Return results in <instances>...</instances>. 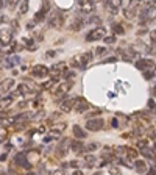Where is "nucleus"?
I'll return each mask as SVG.
<instances>
[{"mask_svg":"<svg viewBox=\"0 0 156 175\" xmlns=\"http://www.w3.org/2000/svg\"><path fill=\"white\" fill-rule=\"evenodd\" d=\"M92 58H94V52H92V50L78 53V55H75V57L70 60V66H72V67H80V69H83V67H86V66L92 61Z\"/></svg>","mask_w":156,"mask_h":175,"instance_id":"f257e3e1","label":"nucleus"},{"mask_svg":"<svg viewBox=\"0 0 156 175\" xmlns=\"http://www.w3.org/2000/svg\"><path fill=\"white\" fill-rule=\"evenodd\" d=\"M106 36V28L105 27H97V28L91 30L89 33L86 34V41L87 42H92V41H98V39H103Z\"/></svg>","mask_w":156,"mask_h":175,"instance_id":"f03ea898","label":"nucleus"},{"mask_svg":"<svg viewBox=\"0 0 156 175\" xmlns=\"http://www.w3.org/2000/svg\"><path fill=\"white\" fill-rule=\"evenodd\" d=\"M70 88H72V81H64V83H61V85L55 86V89H53L52 92H53V95H56L58 99H63V97L70 91Z\"/></svg>","mask_w":156,"mask_h":175,"instance_id":"7ed1b4c3","label":"nucleus"},{"mask_svg":"<svg viewBox=\"0 0 156 175\" xmlns=\"http://www.w3.org/2000/svg\"><path fill=\"white\" fill-rule=\"evenodd\" d=\"M103 125H105V121H103V119H100V117L87 119L86 130H89V131H100L101 128H103Z\"/></svg>","mask_w":156,"mask_h":175,"instance_id":"20e7f679","label":"nucleus"},{"mask_svg":"<svg viewBox=\"0 0 156 175\" xmlns=\"http://www.w3.org/2000/svg\"><path fill=\"white\" fill-rule=\"evenodd\" d=\"M140 13V5H139V2H133V3H130L126 6V10H125V17L126 19H134L138 14Z\"/></svg>","mask_w":156,"mask_h":175,"instance_id":"39448f33","label":"nucleus"},{"mask_svg":"<svg viewBox=\"0 0 156 175\" xmlns=\"http://www.w3.org/2000/svg\"><path fill=\"white\" fill-rule=\"evenodd\" d=\"M58 103H59L61 111L70 113V111L73 109V105H75V99H72V97H63V99L58 100Z\"/></svg>","mask_w":156,"mask_h":175,"instance_id":"423d86ee","label":"nucleus"},{"mask_svg":"<svg viewBox=\"0 0 156 175\" xmlns=\"http://www.w3.org/2000/svg\"><path fill=\"white\" fill-rule=\"evenodd\" d=\"M63 24V13L58 10H53L49 13V25L50 27H58Z\"/></svg>","mask_w":156,"mask_h":175,"instance_id":"0eeeda50","label":"nucleus"},{"mask_svg":"<svg viewBox=\"0 0 156 175\" xmlns=\"http://www.w3.org/2000/svg\"><path fill=\"white\" fill-rule=\"evenodd\" d=\"M89 108H91L89 102L84 100L83 97H78V99H75V105H73V111H75V113H78V114L86 113V111L89 109Z\"/></svg>","mask_w":156,"mask_h":175,"instance_id":"6e6552de","label":"nucleus"},{"mask_svg":"<svg viewBox=\"0 0 156 175\" xmlns=\"http://www.w3.org/2000/svg\"><path fill=\"white\" fill-rule=\"evenodd\" d=\"M31 75L36 77V78H42V77L49 75V67L44 64H36L31 67Z\"/></svg>","mask_w":156,"mask_h":175,"instance_id":"1a4fd4ad","label":"nucleus"},{"mask_svg":"<svg viewBox=\"0 0 156 175\" xmlns=\"http://www.w3.org/2000/svg\"><path fill=\"white\" fill-rule=\"evenodd\" d=\"M13 42V31L11 28H2L0 30V44L2 45H10Z\"/></svg>","mask_w":156,"mask_h":175,"instance_id":"9d476101","label":"nucleus"},{"mask_svg":"<svg viewBox=\"0 0 156 175\" xmlns=\"http://www.w3.org/2000/svg\"><path fill=\"white\" fill-rule=\"evenodd\" d=\"M14 163H16L17 166H20V167H24V169H30V167H31L30 161L27 159V153H25V152L17 153L16 158H14Z\"/></svg>","mask_w":156,"mask_h":175,"instance_id":"9b49d317","label":"nucleus"},{"mask_svg":"<svg viewBox=\"0 0 156 175\" xmlns=\"http://www.w3.org/2000/svg\"><path fill=\"white\" fill-rule=\"evenodd\" d=\"M78 6L83 14H92L94 10H95V3L94 2H87V0H81V2H78Z\"/></svg>","mask_w":156,"mask_h":175,"instance_id":"f8f14e48","label":"nucleus"},{"mask_svg":"<svg viewBox=\"0 0 156 175\" xmlns=\"http://www.w3.org/2000/svg\"><path fill=\"white\" fill-rule=\"evenodd\" d=\"M117 55H120V58L123 60V61H133L134 58L138 57L136 50H123V48H119Z\"/></svg>","mask_w":156,"mask_h":175,"instance_id":"ddd939ff","label":"nucleus"},{"mask_svg":"<svg viewBox=\"0 0 156 175\" xmlns=\"http://www.w3.org/2000/svg\"><path fill=\"white\" fill-rule=\"evenodd\" d=\"M20 63V58L17 57V55H10V57H6V60L3 61V67H6V69H11V67H14V66H17Z\"/></svg>","mask_w":156,"mask_h":175,"instance_id":"4468645a","label":"nucleus"},{"mask_svg":"<svg viewBox=\"0 0 156 175\" xmlns=\"http://www.w3.org/2000/svg\"><path fill=\"white\" fill-rule=\"evenodd\" d=\"M84 27V19H81V17H75V19H72L70 20V24H69V30L72 31H80L81 28Z\"/></svg>","mask_w":156,"mask_h":175,"instance_id":"2eb2a0df","label":"nucleus"},{"mask_svg":"<svg viewBox=\"0 0 156 175\" xmlns=\"http://www.w3.org/2000/svg\"><path fill=\"white\" fill-rule=\"evenodd\" d=\"M66 128H67V124H66V122L55 124V125H53V127L50 128V135H52V136H59L61 133H64Z\"/></svg>","mask_w":156,"mask_h":175,"instance_id":"dca6fc26","label":"nucleus"},{"mask_svg":"<svg viewBox=\"0 0 156 175\" xmlns=\"http://www.w3.org/2000/svg\"><path fill=\"white\" fill-rule=\"evenodd\" d=\"M136 67L139 69V71H148V67H153V61L140 58V60L136 61Z\"/></svg>","mask_w":156,"mask_h":175,"instance_id":"f3484780","label":"nucleus"},{"mask_svg":"<svg viewBox=\"0 0 156 175\" xmlns=\"http://www.w3.org/2000/svg\"><path fill=\"white\" fill-rule=\"evenodd\" d=\"M72 131H73V136H75L78 141H81V139L86 138V130H83L80 125H73V127H72Z\"/></svg>","mask_w":156,"mask_h":175,"instance_id":"a211bd4d","label":"nucleus"},{"mask_svg":"<svg viewBox=\"0 0 156 175\" xmlns=\"http://www.w3.org/2000/svg\"><path fill=\"white\" fill-rule=\"evenodd\" d=\"M14 80L13 78H6V80H3L2 83H0V91H2V92H8V91L14 86Z\"/></svg>","mask_w":156,"mask_h":175,"instance_id":"6ab92c4d","label":"nucleus"},{"mask_svg":"<svg viewBox=\"0 0 156 175\" xmlns=\"http://www.w3.org/2000/svg\"><path fill=\"white\" fill-rule=\"evenodd\" d=\"M70 149L72 152H75V153H81L84 149V145L81 141H78V139H73V141H70Z\"/></svg>","mask_w":156,"mask_h":175,"instance_id":"aec40b11","label":"nucleus"},{"mask_svg":"<svg viewBox=\"0 0 156 175\" xmlns=\"http://www.w3.org/2000/svg\"><path fill=\"white\" fill-rule=\"evenodd\" d=\"M106 6L111 10L112 14H117L119 8L122 6V2H120V0H111V2H108V3H106Z\"/></svg>","mask_w":156,"mask_h":175,"instance_id":"412c9836","label":"nucleus"},{"mask_svg":"<svg viewBox=\"0 0 156 175\" xmlns=\"http://www.w3.org/2000/svg\"><path fill=\"white\" fill-rule=\"evenodd\" d=\"M134 169H136L139 174H147V163L145 161H142V159H138L136 163H134Z\"/></svg>","mask_w":156,"mask_h":175,"instance_id":"4be33fe9","label":"nucleus"},{"mask_svg":"<svg viewBox=\"0 0 156 175\" xmlns=\"http://www.w3.org/2000/svg\"><path fill=\"white\" fill-rule=\"evenodd\" d=\"M100 22H101V19L98 16H91L89 19L84 20V25H95V28H97V27H100Z\"/></svg>","mask_w":156,"mask_h":175,"instance_id":"5701e85b","label":"nucleus"},{"mask_svg":"<svg viewBox=\"0 0 156 175\" xmlns=\"http://www.w3.org/2000/svg\"><path fill=\"white\" fill-rule=\"evenodd\" d=\"M11 103H13V97H11V95H8V97H3V99H0V111L5 109V108H8Z\"/></svg>","mask_w":156,"mask_h":175,"instance_id":"b1692460","label":"nucleus"},{"mask_svg":"<svg viewBox=\"0 0 156 175\" xmlns=\"http://www.w3.org/2000/svg\"><path fill=\"white\" fill-rule=\"evenodd\" d=\"M140 155L142 156H145V158H148V159H155V153H153V150L152 149H148V147H144V149H140Z\"/></svg>","mask_w":156,"mask_h":175,"instance_id":"393cba45","label":"nucleus"},{"mask_svg":"<svg viewBox=\"0 0 156 175\" xmlns=\"http://www.w3.org/2000/svg\"><path fill=\"white\" fill-rule=\"evenodd\" d=\"M27 13H28V2L24 0L19 3V14H27Z\"/></svg>","mask_w":156,"mask_h":175,"instance_id":"a878e982","label":"nucleus"},{"mask_svg":"<svg viewBox=\"0 0 156 175\" xmlns=\"http://www.w3.org/2000/svg\"><path fill=\"white\" fill-rule=\"evenodd\" d=\"M45 16H47V13H44L42 10H39L38 13H36V14H35V19H33V22H42V20L45 19Z\"/></svg>","mask_w":156,"mask_h":175,"instance_id":"bb28decb","label":"nucleus"},{"mask_svg":"<svg viewBox=\"0 0 156 175\" xmlns=\"http://www.w3.org/2000/svg\"><path fill=\"white\" fill-rule=\"evenodd\" d=\"M84 161H86V166L87 167H92L94 164H95V156H94V155H86L84 156Z\"/></svg>","mask_w":156,"mask_h":175,"instance_id":"cd10ccee","label":"nucleus"},{"mask_svg":"<svg viewBox=\"0 0 156 175\" xmlns=\"http://www.w3.org/2000/svg\"><path fill=\"white\" fill-rule=\"evenodd\" d=\"M112 31L116 33V34H123L125 33V28L122 27V24H114L112 25Z\"/></svg>","mask_w":156,"mask_h":175,"instance_id":"c85d7f7f","label":"nucleus"},{"mask_svg":"<svg viewBox=\"0 0 156 175\" xmlns=\"http://www.w3.org/2000/svg\"><path fill=\"white\" fill-rule=\"evenodd\" d=\"M97 149H98V144L97 142H89L83 150H86V152H94V150H97Z\"/></svg>","mask_w":156,"mask_h":175,"instance_id":"c756f323","label":"nucleus"},{"mask_svg":"<svg viewBox=\"0 0 156 175\" xmlns=\"http://www.w3.org/2000/svg\"><path fill=\"white\" fill-rule=\"evenodd\" d=\"M105 53H108V47L101 45V47H97L95 48V53H94V55H95V57H101V55H105Z\"/></svg>","mask_w":156,"mask_h":175,"instance_id":"7c9ffc66","label":"nucleus"},{"mask_svg":"<svg viewBox=\"0 0 156 175\" xmlns=\"http://www.w3.org/2000/svg\"><path fill=\"white\" fill-rule=\"evenodd\" d=\"M109 174L111 175H122V171L119 169V166H109Z\"/></svg>","mask_w":156,"mask_h":175,"instance_id":"2f4dec72","label":"nucleus"},{"mask_svg":"<svg viewBox=\"0 0 156 175\" xmlns=\"http://www.w3.org/2000/svg\"><path fill=\"white\" fill-rule=\"evenodd\" d=\"M126 155H128V158H138L139 152H136L134 149H126Z\"/></svg>","mask_w":156,"mask_h":175,"instance_id":"473e14b6","label":"nucleus"},{"mask_svg":"<svg viewBox=\"0 0 156 175\" xmlns=\"http://www.w3.org/2000/svg\"><path fill=\"white\" fill-rule=\"evenodd\" d=\"M155 75V71H144V78L145 80H152Z\"/></svg>","mask_w":156,"mask_h":175,"instance_id":"72a5a7b5","label":"nucleus"},{"mask_svg":"<svg viewBox=\"0 0 156 175\" xmlns=\"http://www.w3.org/2000/svg\"><path fill=\"white\" fill-rule=\"evenodd\" d=\"M103 41H105V44H114L116 42V36H105Z\"/></svg>","mask_w":156,"mask_h":175,"instance_id":"f704fd0d","label":"nucleus"},{"mask_svg":"<svg viewBox=\"0 0 156 175\" xmlns=\"http://www.w3.org/2000/svg\"><path fill=\"white\" fill-rule=\"evenodd\" d=\"M53 83H55V80H52V78H50L49 81H45V83H44V85L41 86V88H42V89H50V88L53 86Z\"/></svg>","mask_w":156,"mask_h":175,"instance_id":"c9c22d12","label":"nucleus"},{"mask_svg":"<svg viewBox=\"0 0 156 175\" xmlns=\"http://www.w3.org/2000/svg\"><path fill=\"white\" fill-rule=\"evenodd\" d=\"M73 75H75V74H73L72 71H67V69H66V71H64L63 74H61V77H64V78H72Z\"/></svg>","mask_w":156,"mask_h":175,"instance_id":"e433bc0d","label":"nucleus"},{"mask_svg":"<svg viewBox=\"0 0 156 175\" xmlns=\"http://www.w3.org/2000/svg\"><path fill=\"white\" fill-rule=\"evenodd\" d=\"M147 136L152 138V139H156V128H150L147 131Z\"/></svg>","mask_w":156,"mask_h":175,"instance_id":"4c0bfd02","label":"nucleus"},{"mask_svg":"<svg viewBox=\"0 0 156 175\" xmlns=\"http://www.w3.org/2000/svg\"><path fill=\"white\" fill-rule=\"evenodd\" d=\"M69 166L73 167V169H78V167L81 166V163H80L78 159H73V161H70V163H69Z\"/></svg>","mask_w":156,"mask_h":175,"instance_id":"58836bf2","label":"nucleus"},{"mask_svg":"<svg viewBox=\"0 0 156 175\" xmlns=\"http://www.w3.org/2000/svg\"><path fill=\"white\" fill-rule=\"evenodd\" d=\"M16 30H19V22L14 19V20H11V31H16Z\"/></svg>","mask_w":156,"mask_h":175,"instance_id":"ea45409f","label":"nucleus"},{"mask_svg":"<svg viewBox=\"0 0 156 175\" xmlns=\"http://www.w3.org/2000/svg\"><path fill=\"white\" fill-rule=\"evenodd\" d=\"M147 144H148L147 139H139V141H138V145L140 147V149H144V147H147Z\"/></svg>","mask_w":156,"mask_h":175,"instance_id":"a19ab883","label":"nucleus"},{"mask_svg":"<svg viewBox=\"0 0 156 175\" xmlns=\"http://www.w3.org/2000/svg\"><path fill=\"white\" fill-rule=\"evenodd\" d=\"M6 141V131L5 130H0V144Z\"/></svg>","mask_w":156,"mask_h":175,"instance_id":"79ce46f5","label":"nucleus"},{"mask_svg":"<svg viewBox=\"0 0 156 175\" xmlns=\"http://www.w3.org/2000/svg\"><path fill=\"white\" fill-rule=\"evenodd\" d=\"M6 20H8V17H6L5 13H0V24H5Z\"/></svg>","mask_w":156,"mask_h":175,"instance_id":"37998d69","label":"nucleus"},{"mask_svg":"<svg viewBox=\"0 0 156 175\" xmlns=\"http://www.w3.org/2000/svg\"><path fill=\"white\" fill-rule=\"evenodd\" d=\"M98 114H100V109H94L92 113H87L86 116H87V117H92V116H98Z\"/></svg>","mask_w":156,"mask_h":175,"instance_id":"c03bdc74","label":"nucleus"},{"mask_svg":"<svg viewBox=\"0 0 156 175\" xmlns=\"http://www.w3.org/2000/svg\"><path fill=\"white\" fill-rule=\"evenodd\" d=\"M111 124H112V127H114V128H117V127H119V121H117L116 117H114L112 121H111Z\"/></svg>","mask_w":156,"mask_h":175,"instance_id":"a18cd8bd","label":"nucleus"},{"mask_svg":"<svg viewBox=\"0 0 156 175\" xmlns=\"http://www.w3.org/2000/svg\"><path fill=\"white\" fill-rule=\"evenodd\" d=\"M25 106H28V102H20L17 105V108H25Z\"/></svg>","mask_w":156,"mask_h":175,"instance_id":"49530a36","label":"nucleus"},{"mask_svg":"<svg viewBox=\"0 0 156 175\" xmlns=\"http://www.w3.org/2000/svg\"><path fill=\"white\" fill-rule=\"evenodd\" d=\"M42 36H44V33H42V31H39V33L36 34V39H38V41H42V39H44Z\"/></svg>","mask_w":156,"mask_h":175,"instance_id":"de8ad7c7","label":"nucleus"},{"mask_svg":"<svg viewBox=\"0 0 156 175\" xmlns=\"http://www.w3.org/2000/svg\"><path fill=\"white\" fill-rule=\"evenodd\" d=\"M33 27H35V22H33V20H30V22L27 24V28H28V30H31Z\"/></svg>","mask_w":156,"mask_h":175,"instance_id":"09e8293b","label":"nucleus"},{"mask_svg":"<svg viewBox=\"0 0 156 175\" xmlns=\"http://www.w3.org/2000/svg\"><path fill=\"white\" fill-rule=\"evenodd\" d=\"M55 55H56V52H55V50H52V52H47V57H49V58L55 57Z\"/></svg>","mask_w":156,"mask_h":175,"instance_id":"8fccbe9b","label":"nucleus"},{"mask_svg":"<svg viewBox=\"0 0 156 175\" xmlns=\"http://www.w3.org/2000/svg\"><path fill=\"white\" fill-rule=\"evenodd\" d=\"M103 63H116V58H106Z\"/></svg>","mask_w":156,"mask_h":175,"instance_id":"3c124183","label":"nucleus"},{"mask_svg":"<svg viewBox=\"0 0 156 175\" xmlns=\"http://www.w3.org/2000/svg\"><path fill=\"white\" fill-rule=\"evenodd\" d=\"M147 175H156V171H155V169H150V171H147Z\"/></svg>","mask_w":156,"mask_h":175,"instance_id":"603ef678","label":"nucleus"},{"mask_svg":"<svg viewBox=\"0 0 156 175\" xmlns=\"http://www.w3.org/2000/svg\"><path fill=\"white\" fill-rule=\"evenodd\" d=\"M16 5H17V2H10V3H8V6H10V8H14Z\"/></svg>","mask_w":156,"mask_h":175,"instance_id":"864d4df0","label":"nucleus"},{"mask_svg":"<svg viewBox=\"0 0 156 175\" xmlns=\"http://www.w3.org/2000/svg\"><path fill=\"white\" fill-rule=\"evenodd\" d=\"M150 24H152V25H156V16L150 19Z\"/></svg>","mask_w":156,"mask_h":175,"instance_id":"5fc2aeb1","label":"nucleus"},{"mask_svg":"<svg viewBox=\"0 0 156 175\" xmlns=\"http://www.w3.org/2000/svg\"><path fill=\"white\" fill-rule=\"evenodd\" d=\"M53 175H64L63 171H56V172H53Z\"/></svg>","mask_w":156,"mask_h":175,"instance_id":"6e6d98bb","label":"nucleus"},{"mask_svg":"<svg viewBox=\"0 0 156 175\" xmlns=\"http://www.w3.org/2000/svg\"><path fill=\"white\" fill-rule=\"evenodd\" d=\"M73 175H84V174H83V172H81V171H78V169H77L75 172H73Z\"/></svg>","mask_w":156,"mask_h":175,"instance_id":"4d7b16f0","label":"nucleus"},{"mask_svg":"<svg viewBox=\"0 0 156 175\" xmlns=\"http://www.w3.org/2000/svg\"><path fill=\"white\" fill-rule=\"evenodd\" d=\"M44 175H53L52 172H49V171H44Z\"/></svg>","mask_w":156,"mask_h":175,"instance_id":"13d9d810","label":"nucleus"},{"mask_svg":"<svg viewBox=\"0 0 156 175\" xmlns=\"http://www.w3.org/2000/svg\"><path fill=\"white\" fill-rule=\"evenodd\" d=\"M5 6V2H2V0H0V8H3Z\"/></svg>","mask_w":156,"mask_h":175,"instance_id":"bf43d9fd","label":"nucleus"},{"mask_svg":"<svg viewBox=\"0 0 156 175\" xmlns=\"http://www.w3.org/2000/svg\"><path fill=\"white\" fill-rule=\"evenodd\" d=\"M152 92H153V94H155V95H156V86H155V89H153V91H152Z\"/></svg>","mask_w":156,"mask_h":175,"instance_id":"052dcab7","label":"nucleus"},{"mask_svg":"<svg viewBox=\"0 0 156 175\" xmlns=\"http://www.w3.org/2000/svg\"><path fill=\"white\" fill-rule=\"evenodd\" d=\"M0 175H8V174H6V172H0Z\"/></svg>","mask_w":156,"mask_h":175,"instance_id":"680f3d73","label":"nucleus"},{"mask_svg":"<svg viewBox=\"0 0 156 175\" xmlns=\"http://www.w3.org/2000/svg\"><path fill=\"white\" fill-rule=\"evenodd\" d=\"M153 114H155V116H156V108H155V109H153Z\"/></svg>","mask_w":156,"mask_h":175,"instance_id":"e2e57ef3","label":"nucleus"},{"mask_svg":"<svg viewBox=\"0 0 156 175\" xmlns=\"http://www.w3.org/2000/svg\"><path fill=\"white\" fill-rule=\"evenodd\" d=\"M27 175H36V174H33V172H30V174H27Z\"/></svg>","mask_w":156,"mask_h":175,"instance_id":"0e129e2a","label":"nucleus"},{"mask_svg":"<svg viewBox=\"0 0 156 175\" xmlns=\"http://www.w3.org/2000/svg\"><path fill=\"white\" fill-rule=\"evenodd\" d=\"M0 67H2V64H0Z\"/></svg>","mask_w":156,"mask_h":175,"instance_id":"69168bd1","label":"nucleus"}]
</instances>
